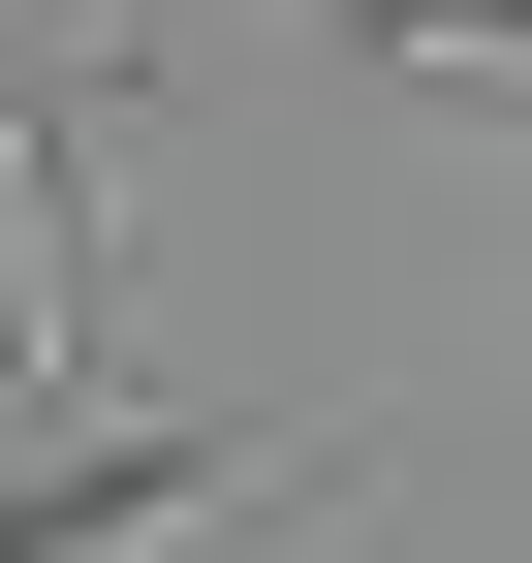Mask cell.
<instances>
[{"label": "cell", "instance_id": "obj_1", "mask_svg": "<svg viewBox=\"0 0 532 563\" xmlns=\"http://www.w3.org/2000/svg\"><path fill=\"white\" fill-rule=\"evenodd\" d=\"M313 532V439H95L0 501V563H282Z\"/></svg>", "mask_w": 532, "mask_h": 563}, {"label": "cell", "instance_id": "obj_2", "mask_svg": "<svg viewBox=\"0 0 532 563\" xmlns=\"http://www.w3.org/2000/svg\"><path fill=\"white\" fill-rule=\"evenodd\" d=\"M0 376H63V157H32V63H0Z\"/></svg>", "mask_w": 532, "mask_h": 563}, {"label": "cell", "instance_id": "obj_3", "mask_svg": "<svg viewBox=\"0 0 532 563\" xmlns=\"http://www.w3.org/2000/svg\"><path fill=\"white\" fill-rule=\"evenodd\" d=\"M376 63H408V95H532V0H345Z\"/></svg>", "mask_w": 532, "mask_h": 563}]
</instances>
